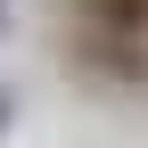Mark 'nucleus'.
<instances>
[{
    "instance_id": "nucleus-1",
    "label": "nucleus",
    "mask_w": 148,
    "mask_h": 148,
    "mask_svg": "<svg viewBox=\"0 0 148 148\" xmlns=\"http://www.w3.org/2000/svg\"><path fill=\"white\" fill-rule=\"evenodd\" d=\"M82 16L107 33V41H132V33H148V0H82Z\"/></svg>"
},
{
    "instance_id": "nucleus-2",
    "label": "nucleus",
    "mask_w": 148,
    "mask_h": 148,
    "mask_svg": "<svg viewBox=\"0 0 148 148\" xmlns=\"http://www.w3.org/2000/svg\"><path fill=\"white\" fill-rule=\"evenodd\" d=\"M0 123H8V90H0Z\"/></svg>"
}]
</instances>
